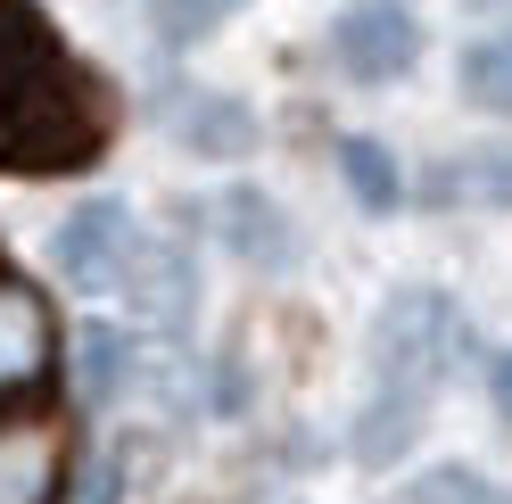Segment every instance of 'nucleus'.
I'll use <instances>...</instances> for the list:
<instances>
[{"label":"nucleus","instance_id":"nucleus-5","mask_svg":"<svg viewBox=\"0 0 512 504\" xmlns=\"http://www.w3.org/2000/svg\"><path fill=\"white\" fill-rule=\"evenodd\" d=\"M124 248H133V215H124L116 199H91V207H75L67 224L50 232V265L67 273L75 290H108Z\"/></svg>","mask_w":512,"mask_h":504},{"label":"nucleus","instance_id":"nucleus-12","mask_svg":"<svg viewBox=\"0 0 512 504\" xmlns=\"http://www.w3.org/2000/svg\"><path fill=\"white\" fill-rule=\"evenodd\" d=\"M339 174H347V191H356L364 215H389L397 207V157L380 149L372 133H347L339 141Z\"/></svg>","mask_w":512,"mask_h":504},{"label":"nucleus","instance_id":"nucleus-11","mask_svg":"<svg viewBox=\"0 0 512 504\" xmlns=\"http://www.w3.org/2000/svg\"><path fill=\"white\" fill-rule=\"evenodd\" d=\"M67 364H75V397L83 405H116L124 381H133V339H124L116 323H83L75 348H67Z\"/></svg>","mask_w":512,"mask_h":504},{"label":"nucleus","instance_id":"nucleus-8","mask_svg":"<svg viewBox=\"0 0 512 504\" xmlns=\"http://www.w3.org/2000/svg\"><path fill=\"white\" fill-rule=\"evenodd\" d=\"M166 124L190 157H248L256 149V116L240 100H223V91H182Z\"/></svg>","mask_w":512,"mask_h":504},{"label":"nucleus","instance_id":"nucleus-4","mask_svg":"<svg viewBox=\"0 0 512 504\" xmlns=\"http://www.w3.org/2000/svg\"><path fill=\"white\" fill-rule=\"evenodd\" d=\"M116 290H124V306L141 314V323H190V306H199V281H190V257L174 240H141L133 232V248H124V265H116Z\"/></svg>","mask_w":512,"mask_h":504},{"label":"nucleus","instance_id":"nucleus-7","mask_svg":"<svg viewBox=\"0 0 512 504\" xmlns=\"http://www.w3.org/2000/svg\"><path fill=\"white\" fill-rule=\"evenodd\" d=\"M58 496V430L9 414L0 422V504H50Z\"/></svg>","mask_w":512,"mask_h":504},{"label":"nucleus","instance_id":"nucleus-9","mask_svg":"<svg viewBox=\"0 0 512 504\" xmlns=\"http://www.w3.org/2000/svg\"><path fill=\"white\" fill-rule=\"evenodd\" d=\"M50 372V314L25 281H0V389H25Z\"/></svg>","mask_w":512,"mask_h":504},{"label":"nucleus","instance_id":"nucleus-16","mask_svg":"<svg viewBox=\"0 0 512 504\" xmlns=\"http://www.w3.org/2000/svg\"><path fill=\"white\" fill-rule=\"evenodd\" d=\"M488 397H496V414L512 422V348L496 356V372H488Z\"/></svg>","mask_w":512,"mask_h":504},{"label":"nucleus","instance_id":"nucleus-10","mask_svg":"<svg viewBox=\"0 0 512 504\" xmlns=\"http://www.w3.org/2000/svg\"><path fill=\"white\" fill-rule=\"evenodd\" d=\"M215 215H223V248H232V257L265 265V273L298 257V232H290V215H281L265 191H232V199H215Z\"/></svg>","mask_w":512,"mask_h":504},{"label":"nucleus","instance_id":"nucleus-17","mask_svg":"<svg viewBox=\"0 0 512 504\" xmlns=\"http://www.w3.org/2000/svg\"><path fill=\"white\" fill-rule=\"evenodd\" d=\"M116 488H124V471L100 463V471H91V488H83V504H116Z\"/></svg>","mask_w":512,"mask_h":504},{"label":"nucleus","instance_id":"nucleus-14","mask_svg":"<svg viewBox=\"0 0 512 504\" xmlns=\"http://www.w3.org/2000/svg\"><path fill=\"white\" fill-rule=\"evenodd\" d=\"M463 91H471V108L512 116V42H471L463 50Z\"/></svg>","mask_w":512,"mask_h":504},{"label":"nucleus","instance_id":"nucleus-1","mask_svg":"<svg viewBox=\"0 0 512 504\" xmlns=\"http://www.w3.org/2000/svg\"><path fill=\"white\" fill-rule=\"evenodd\" d=\"M0 141L42 166H83L100 149V116H91L67 50L17 0H0Z\"/></svg>","mask_w":512,"mask_h":504},{"label":"nucleus","instance_id":"nucleus-3","mask_svg":"<svg viewBox=\"0 0 512 504\" xmlns=\"http://www.w3.org/2000/svg\"><path fill=\"white\" fill-rule=\"evenodd\" d=\"M331 50H339V67L356 83H389V75H405L422 58V25H413L405 0H364V9H347L331 25Z\"/></svg>","mask_w":512,"mask_h":504},{"label":"nucleus","instance_id":"nucleus-6","mask_svg":"<svg viewBox=\"0 0 512 504\" xmlns=\"http://www.w3.org/2000/svg\"><path fill=\"white\" fill-rule=\"evenodd\" d=\"M430 430V389H405V381H380V397L364 405V422H356V463L364 471H389V463H405L413 455V438Z\"/></svg>","mask_w":512,"mask_h":504},{"label":"nucleus","instance_id":"nucleus-13","mask_svg":"<svg viewBox=\"0 0 512 504\" xmlns=\"http://www.w3.org/2000/svg\"><path fill=\"white\" fill-rule=\"evenodd\" d=\"M397 504H512L488 471L471 463H438V471H413V480L397 488Z\"/></svg>","mask_w":512,"mask_h":504},{"label":"nucleus","instance_id":"nucleus-15","mask_svg":"<svg viewBox=\"0 0 512 504\" xmlns=\"http://www.w3.org/2000/svg\"><path fill=\"white\" fill-rule=\"evenodd\" d=\"M232 9L240 0H157V25H166V42H207Z\"/></svg>","mask_w":512,"mask_h":504},{"label":"nucleus","instance_id":"nucleus-2","mask_svg":"<svg viewBox=\"0 0 512 504\" xmlns=\"http://www.w3.org/2000/svg\"><path fill=\"white\" fill-rule=\"evenodd\" d=\"M455 356H463V306L446 290L405 281V290L380 298V314H372V372H380V381L438 389V372Z\"/></svg>","mask_w":512,"mask_h":504}]
</instances>
